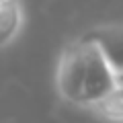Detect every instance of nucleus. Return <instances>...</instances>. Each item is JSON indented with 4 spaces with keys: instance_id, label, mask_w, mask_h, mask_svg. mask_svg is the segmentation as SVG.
<instances>
[{
    "instance_id": "nucleus-2",
    "label": "nucleus",
    "mask_w": 123,
    "mask_h": 123,
    "mask_svg": "<svg viewBox=\"0 0 123 123\" xmlns=\"http://www.w3.org/2000/svg\"><path fill=\"white\" fill-rule=\"evenodd\" d=\"M86 35L92 37L103 47L109 64L113 66L115 74L123 70V23H103L86 31Z\"/></svg>"
},
{
    "instance_id": "nucleus-4",
    "label": "nucleus",
    "mask_w": 123,
    "mask_h": 123,
    "mask_svg": "<svg viewBox=\"0 0 123 123\" xmlns=\"http://www.w3.org/2000/svg\"><path fill=\"white\" fill-rule=\"evenodd\" d=\"M88 113L105 123H123V84H115Z\"/></svg>"
},
{
    "instance_id": "nucleus-6",
    "label": "nucleus",
    "mask_w": 123,
    "mask_h": 123,
    "mask_svg": "<svg viewBox=\"0 0 123 123\" xmlns=\"http://www.w3.org/2000/svg\"><path fill=\"white\" fill-rule=\"evenodd\" d=\"M8 2H14V0H0V6H2V4H8Z\"/></svg>"
},
{
    "instance_id": "nucleus-5",
    "label": "nucleus",
    "mask_w": 123,
    "mask_h": 123,
    "mask_svg": "<svg viewBox=\"0 0 123 123\" xmlns=\"http://www.w3.org/2000/svg\"><path fill=\"white\" fill-rule=\"evenodd\" d=\"M115 76H117V84H123V70H121V72H117Z\"/></svg>"
},
{
    "instance_id": "nucleus-3",
    "label": "nucleus",
    "mask_w": 123,
    "mask_h": 123,
    "mask_svg": "<svg viewBox=\"0 0 123 123\" xmlns=\"http://www.w3.org/2000/svg\"><path fill=\"white\" fill-rule=\"evenodd\" d=\"M0 25H2V49H8L18 39L23 27H25V8L21 0H14L0 6Z\"/></svg>"
},
{
    "instance_id": "nucleus-1",
    "label": "nucleus",
    "mask_w": 123,
    "mask_h": 123,
    "mask_svg": "<svg viewBox=\"0 0 123 123\" xmlns=\"http://www.w3.org/2000/svg\"><path fill=\"white\" fill-rule=\"evenodd\" d=\"M115 84L117 76L113 66L92 37L84 33L62 47L53 86L64 105L88 113Z\"/></svg>"
}]
</instances>
